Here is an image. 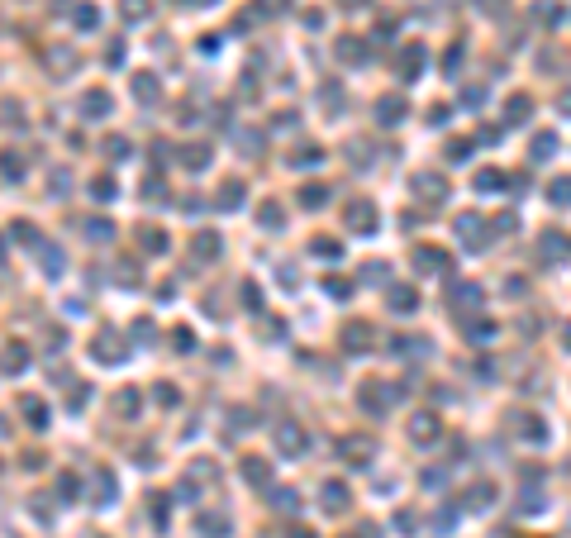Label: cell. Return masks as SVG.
<instances>
[{"label":"cell","instance_id":"d590c367","mask_svg":"<svg viewBox=\"0 0 571 538\" xmlns=\"http://www.w3.org/2000/svg\"><path fill=\"white\" fill-rule=\"evenodd\" d=\"M124 20H148V0H124Z\"/></svg>","mask_w":571,"mask_h":538},{"label":"cell","instance_id":"bcb514c9","mask_svg":"<svg viewBox=\"0 0 571 538\" xmlns=\"http://www.w3.org/2000/svg\"><path fill=\"white\" fill-rule=\"evenodd\" d=\"M338 53H343V57H348V62H353V57H362V48H357L353 38H348V43H338Z\"/></svg>","mask_w":571,"mask_h":538},{"label":"cell","instance_id":"603a6c76","mask_svg":"<svg viewBox=\"0 0 571 538\" xmlns=\"http://www.w3.org/2000/svg\"><path fill=\"white\" fill-rule=\"evenodd\" d=\"M376 110H381V124H400L405 119V100H395V96H386Z\"/></svg>","mask_w":571,"mask_h":538},{"label":"cell","instance_id":"2e32d148","mask_svg":"<svg viewBox=\"0 0 571 538\" xmlns=\"http://www.w3.org/2000/svg\"><path fill=\"white\" fill-rule=\"evenodd\" d=\"M348 224H353L357 234H372V224H376V210L362 200V205H348Z\"/></svg>","mask_w":571,"mask_h":538},{"label":"cell","instance_id":"1f68e13d","mask_svg":"<svg viewBox=\"0 0 571 538\" xmlns=\"http://www.w3.org/2000/svg\"><path fill=\"white\" fill-rule=\"evenodd\" d=\"M105 153H109V158H114V162H124V158H129V138L109 134V138H105Z\"/></svg>","mask_w":571,"mask_h":538},{"label":"cell","instance_id":"ee69618b","mask_svg":"<svg viewBox=\"0 0 571 538\" xmlns=\"http://www.w3.org/2000/svg\"><path fill=\"white\" fill-rule=\"evenodd\" d=\"M86 396H91L86 386H72V396H67V401H72V410H82V405H86Z\"/></svg>","mask_w":571,"mask_h":538},{"label":"cell","instance_id":"52a82bcc","mask_svg":"<svg viewBox=\"0 0 571 538\" xmlns=\"http://www.w3.org/2000/svg\"><path fill=\"white\" fill-rule=\"evenodd\" d=\"M195 529L205 538H229V514L224 510H205L200 519H195Z\"/></svg>","mask_w":571,"mask_h":538},{"label":"cell","instance_id":"e575fe53","mask_svg":"<svg viewBox=\"0 0 571 538\" xmlns=\"http://www.w3.org/2000/svg\"><path fill=\"white\" fill-rule=\"evenodd\" d=\"M57 500H77V477H72V472L57 477Z\"/></svg>","mask_w":571,"mask_h":538},{"label":"cell","instance_id":"c3c4849f","mask_svg":"<svg viewBox=\"0 0 571 538\" xmlns=\"http://www.w3.org/2000/svg\"><path fill=\"white\" fill-rule=\"evenodd\" d=\"M238 143H243V153L248 148H262V134H238Z\"/></svg>","mask_w":571,"mask_h":538},{"label":"cell","instance_id":"7a4b0ae2","mask_svg":"<svg viewBox=\"0 0 571 538\" xmlns=\"http://www.w3.org/2000/svg\"><path fill=\"white\" fill-rule=\"evenodd\" d=\"M91 357H96V362H109V367H114V362H124L119 334H114V329H100V334L91 338Z\"/></svg>","mask_w":571,"mask_h":538},{"label":"cell","instance_id":"836d02e7","mask_svg":"<svg viewBox=\"0 0 571 538\" xmlns=\"http://www.w3.org/2000/svg\"><path fill=\"white\" fill-rule=\"evenodd\" d=\"M91 195H96V200H114L119 190H114V181H109V177H96V181H91Z\"/></svg>","mask_w":571,"mask_h":538},{"label":"cell","instance_id":"7402d4cb","mask_svg":"<svg viewBox=\"0 0 571 538\" xmlns=\"http://www.w3.org/2000/svg\"><path fill=\"white\" fill-rule=\"evenodd\" d=\"M238 205H243V186L238 181H224L219 186V210H238Z\"/></svg>","mask_w":571,"mask_h":538},{"label":"cell","instance_id":"3957f363","mask_svg":"<svg viewBox=\"0 0 571 538\" xmlns=\"http://www.w3.org/2000/svg\"><path fill=\"white\" fill-rule=\"evenodd\" d=\"M129 91H134L138 105H158V96H162V81L153 77V72H134V77H129Z\"/></svg>","mask_w":571,"mask_h":538},{"label":"cell","instance_id":"9a60e30c","mask_svg":"<svg viewBox=\"0 0 571 538\" xmlns=\"http://www.w3.org/2000/svg\"><path fill=\"white\" fill-rule=\"evenodd\" d=\"M409 438H414V443L438 438V419H434V414H414V419H409Z\"/></svg>","mask_w":571,"mask_h":538},{"label":"cell","instance_id":"b9f144b4","mask_svg":"<svg viewBox=\"0 0 571 538\" xmlns=\"http://www.w3.org/2000/svg\"><path fill=\"white\" fill-rule=\"evenodd\" d=\"M314 253H319V257H338V243L333 239H314Z\"/></svg>","mask_w":571,"mask_h":538},{"label":"cell","instance_id":"f907efd6","mask_svg":"<svg viewBox=\"0 0 571 538\" xmlns=\"http://www.w3.org/2000/svg\"><path fill=\"white\" fill-rule=\"evenodd\" d=\"M353 538H357V534H353Z\"/></svg>","mask_w":571,"mask_h":538},{"label":"cell","instance_id":"44dd1931","mask_svg":"<svg viewBox=\"0 0 571 538\" xmlns=\"http://www.w3.org/2000/svg\"><path fill=\"white\" fill-rule=\"evenodd\" d=\"M367 338H372V329H367V324H348V329H343L348 352H362V348H367Z\"/></svg>","mask_w":571,"mask_h":538},{"label":"cell","instance_id":"83f0119b","mask_svg":"<svg viewBox=\"0 0 571 538\" xmlns=\"http://www.w3.org/2000/svg\"><path fill=\"white\" fill-rule=\"evenodd\" d=\"M328 200V186H314V181H310V186H300V205H310V210H314V205H324Z\"/></svg>","mask_w":571,"mask_h":538},{"label":"cell","instance_id":"6da1fadb","mask_svg":"<svg viewBox=\"0 0 571 538\" xmlns=\"http://www.w3.org/2000/svg\"><path fill=\"white\" fill-rule=\"evenodd\" d=\"M219 481V467L215 462H190V472L186 477H181V486H176V495H181V500H195V486H215Z\"/></svg>","mask_w":571,"mask_h":538},{"label":"cell","instance_id":"f6af8a7d","mask_svg":"<svg viewBox=\"0 0 571 538\" xmlns=\"http://www.w3.org/2000/svg\"><path fill=\"white\" fill-rule=\"evenodd\" d=\"M67 181H72L67 172H53V195H67Z\"/></svg>","mask_w":571,"mask_h":538},{"label":"cell","instance_id":"7bdbcfd3","mask_svg":"<svg viewBox=\"0 0 571 538\" xmlns=\"http://www.w3.org/2000/svg\"><path fill=\"white\" fill-rule=\"evenodd\" d=\"M129 338H153V324H148V320H138L134 329H129Z\"/></svg>","mask_w":571,"mask_h":538},{"label":"cell","instance_id":"4dcf8cb0","mask_svg":"<svg viewBox=\"0 0 571 538\" xmlns=\"http://www.w3.org/2000/svg\"><path fill=\"white\" fill-rule=\"evenodd\" d=\"M10 239H15V243H29V248H38V243H43L38 234H33V224H10Z\"/></svg>","mask_w":571,"mask_h":538},{"label":"cell","instance_id":"f1b7e54d","mask_svg":"<svg viewBox=\"0 0 571 538\" xmlns=\"http://www.w3.org/2000/svg\"><path fill=\"white\" fill-rule=\"evenodd\" d=\"M390 310L409 315V310H414V291H409V286H395V291H390Z\"/></svg>","mask_w":571,"mask_h":538},{"label":"cell","instance_id":"d6a6232c","mask_svg":"<svg viewBox=\"0 0 571 538\" xmlns=\"http://www.w3.org/2000/svg\"><path fill=\"white\" fill-rule=\"evenodd\" d=\"M272 505H276V510H286V514H296V510H300L296 491H272Z\"/></svg>","mask_w":571,"mask_h":538},{"label":"cell","instance_id":"5b68a950","mask_svg":"<svg viewBox=\"0 0 571 538\" xmlns=\"http://www.w3.org/2000/svg\"><path fill=\"white\" fill-rule=\"evenodd\" d=\"M109 110H114V100H109V91H100V86L82 96V114H86V119H105Z\"/></svg>","mask_w":571,"mask_h":538},{"label":"cell","instance_id":"7c38bea8","mask_svg":"<svg viewBox=\"0 0 571 538\" xmlns=\"http://www.w3.org/2000/svg\"><path fill=\"white\" fill-rule=\"evenodd\" d=\"M134 239H138L143 253H167V234H162V229H153V224H138Z\"/></svg>","mask_w":571,"mask_h":538},{"label":"cell","instance_id":"8992f818","mask_svg":"<svg viewBox=\"0 0 571 538\" xmlns=\"http://www.w3.org/2000/svg\"><path fill=\"white\" fill-rule=\"evenodd\" d=\"M114 491H119V486H114V472L100 467L96 481H91V500H96V505H114Z\"/></svg>","mask_w":571,"mask_h":538},{"label":"cell","instance_id":"4316f807","mask_svg":"<svg viewBox=\"0 0 571 538\" xmlns=\"http://www.w3.org/2000/svg\"><path fill=\"white\" fill-rule=\"evenodd\" d=\"M414 190H419L424 200H443V181L429 177V172H424V177H414Z\"/></svg>","mask_w":571,"mask_h":538},{"label":"cell","instance_id":"4fadbf2b","mask_svg":"<svg viewBox=\"0 0 571 538\" xmlns=\"http://www.w3.org/2000/svg\"><path fill=\"white\" fill-rule=\"evenodd\" d=\"M257 224H262L267 234H276V229L286 224V210H281V200H262V205H257Z\"/></svg>","mask_w":571,"mask_h":538},{"label":"cell","instance_id":"60d3db41","mask_svg":"<svg viewBox=\"0 0 571 538\" xmlns=\"http://www.w3.org/2000/svg\"><path fill=\"white\" fill-rule=\"evenodd\" d=\"M153 396H158V405H162V410H172V405L181 401V396H176V391H172V386H158V391H153Z\"/></svg>","mask_w":571,"mask_h":538},{"label":"cell","instance_id":"9c48e42d","mask_svg":"<svg viewBox=\"0 0 571 538\" xmlns=\"http://www.w3.org/2000/svg\"><path fill=\"white\" fill-rule=\"evenodd\" d=\"M190 248H195V257H200V262H205V257L215 262L219 253H224V239H219L215 229H200V234H195V243H190Z\"/></svg>","mask_w":571,"mask_h":538},{"label":"cell","instance_id":"ac0fdd59","mask_svg":"<svg viewBox=\"0 0 571 538\" xmlns=\"http://www.w3.org/2000/svg\"><path fill=\"white\" fill-rule=\"evenodd\" d=\"M38 257H43V271H48V276H62V267H67L62 248H53V243H38Z\"/></svg>","mask_w":571,"mask_h":538},{"label":"cell","instance_id":"ffe728a7","mask_svg":"<svg viewBox=\"0 0 571 538\" xmlns=\"http://www.w3.org/2000/svg\"><path fill=\"white\" fill-rule=\"evenodd\" d=\"M205 162H210V148H205V143H186V148H181V167H190V172H200Z\"/></svg>","mask_w":571,"mask_h":538},{"label":"cell","instance_id":"8fae6325","mask_svg":"<svg viewBox=\"0 0 571 538\" xmlns=\"http://www.w3.org/2000/svg\"><path fill=\"white\" fill-rule=\"evenodd\" d=\"M20 414H24L33 429H48V405L38 401V396H20Z\"/></svg>","mask_w":571,"mask_h":538},{"label":"cell","instance_id":"f546056e","mask_svg":"<svg viewBox=\"0 0 571 538\" xmlns=\"http://www.w3.org/2000/svg\"><path fill=\"white\" fill-rule=\"evenodd\" d=\"M0 172H5L10 181H20V177H24V158H15V153H0Z\"/></svg>","mask_w":571,"mask_h":538},{"label":"cell","instance_id":"cb8c5ba5","mask_svg":"<svg viewBox=\"0 0 571 538\" xmlns=\"http://www.w3.org/2000/svg\"><path fill=\"white\" fill-rule=\"evenodd\" d=\"M86 239L91 243H109L114 239V224H109V219H86Z\"/></svg>","mask_w":571,"mask_h":538},{"label":"cell","instance_id":"ba28073f","mask_svg":"<svg viewBox=\"0 0 571 538\" xmlns=\"http://www.w3.org/2000/svg\"><path fill=\"white\" fill-rule=\"evenodd\" d=\"M24 367H29V348L24 343H5V348H0V372L15 377V372H24Z\"/></svg>","mask_w":571,"mask_h":538},{"label":"cell","instance_id":"e0dca14e","mask_svg":"<svg viewBox=\"0 0 571 538\" xmlns=\"http://www.w3.org/2000/svg\"><path fill=\"white\" fill-rule=\"evenodd\" d=\"M414 262H419V271H429V276H434V271H448V253H438V248H419V253H414Z\"/></svg>","mask_w":571,"mask_h":538},{"label":"cell","instance_id":"f35d334b","mask_svg":"<svg viewBox=\"0 0 571 538\" xmlns=\"http://www.w3.org/2000/svg\"><path fill=\"white\" fill-rule=\"evenodd\" d=\"M77 24H82V29H96V24H100V15H96L91 5H77Z\"/></svg>","mask_w":571,"mask_h":538},{"label":"cell","instance_id":"30bf717a","mask_svg":"<svg viewBox=\"0 0 571 538\" xmlns=\"http://www.w3.org/2000/svg\"><path fill=\"white\" fill-rule=\"evenodd\" d=\"M357 401L367 405V410H372V414H381V410H386V405H390V391H386V386H381V381H362V396H357Z\"/></svg>","mask_w":571,"mask_h":538},{"label":"cell","instance_id":"74e56055","mask_svg":"<svg viewBox=\"0 0 571 538\" xmlns=\"http://www.w3.org/2000/svg\"><path fill=\"white\" fill-rule=\"evenodd\" d=\"M238 296H243V305H248V310H262V291H257L252 281H243V291H238Z\"/></svg>","mask_w":571,"mask_h":538},{"label":"cell","instance_id":"d4e9b609","mask_svg":"<svg viewBox=\"0 0 571 538\" xmlns=\"http://www.w3.org/2000/svg\"><path fill=\"white\" fill-rule=\"evenodd\" d=\"M343 453H348V462H367L372 458V438H343Z\"/></svg>","mask_w":571,"mask_h":538},{"label":"cell","instance_id":"5bb4252c","mask_svg":"<svg viewBox=\"0 0 571 538\" xmlns=\"http://www.w3.org/2000/svg\"><path fill=\"white\" fill-rule=\"evenodd\" d=\"M243 481L248 486H272V467L262 458H243Z\"/></svg>","mask_w":571,"mask_h":538},{"label":"cell","instance_id":"484cf974","mask_svg":"<svg viewBox=\"0 0 571 538\" xmlns=\"http://www.w3.org/2000/svg\"><path fill=\"white\" fill-rule=\"evenodd\" d=\"M114 414H119V419H134L138 414V391H119V396H114Z\"/></svg>","mask_w":571,"mask_h":538},{"label":"cell","instance_id":"d6986e66","mask_svg":"<svg viewBox=\"0 0 571 538\" xmlns=\"http://www.w3.org/2000/svg\"><path fill=\"white\" fill-rule=\"evenodd\" d=\"M324 510H328V514L348 510V486H343V481H328V486H324Z\"/></svg>","mask_w":571,"mask_h":538},{"label":"cell","instance_id":"277c9868","mask_svg":"<svg viewBox=\"0 0 571 538\" xmlns=\"http://www.w3.org/2000/svg\"><path fill=\"white\" fill-rule=\"evenodd\" d=\"M305 443H310V438H305V429H300L296 419H286V424L276 429V448H281L286 458H300V453H305Z\"/></svg>","mask_w":571,"mask_h":538},{"label":"cell","instance_id":"681fc988","mask_svg":"<svg viewBox=\"0 0 571 538\" xmlns=\"http://www.w3.org/2000/svg\"><path fill=\"white\" fill-rule=\"evenodd\" d=\"M286 538H310V529H291V534H286Z\"/></svg>","mask_w":571,"mask_h":538},{"label":"cell","instance_id":"8d00e7d4","mask_svg":"<svg viewBox=\"0 0 571 538\" xmlns=\"http://www.w3.org/2000/svg\"><path fill=\"white\" fill-rule=\"evenodd\" d=\"M324 158V153H319V148H300L296 158H291V167H314V162Z\"/></svg>","mask_w":571,"mask_h":538},{"label":"cell","instance_id":"7dc6e473","mask_svg":"<svg viewBox=\"0 0 571 538\" xmlns=\"http://www.w3.org/2000/svg\"><path fill=\"white\" fill-rule=\"evenodd\" d=\"M557 205H571V181H557Z\"/></svg>","mask_w":571,"mask_h":538},{"label":"cell","instance_id":"ab89813d","mask_svg":"<svg viewBox=\"0 0 571 538\" xmlns=\"http://www.w3.org/2000/svg\"><path fill=\"white\" fill-rule=\"evenodd\" d=\"M172 338H176V343H172V348H176V352H190V348H195V338H190V329H176Z\"/></svg>","mask_w":571,"mask_h":538}]
</instances>
